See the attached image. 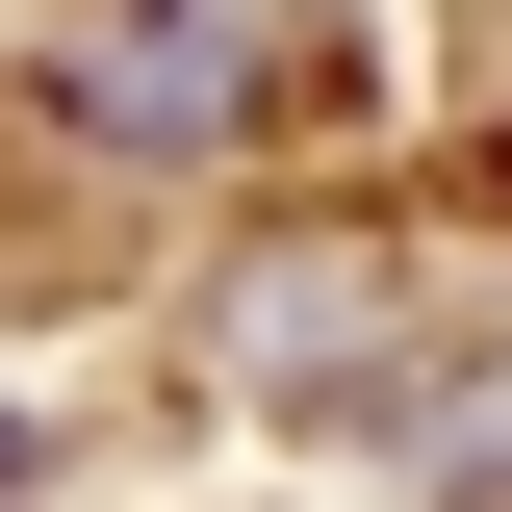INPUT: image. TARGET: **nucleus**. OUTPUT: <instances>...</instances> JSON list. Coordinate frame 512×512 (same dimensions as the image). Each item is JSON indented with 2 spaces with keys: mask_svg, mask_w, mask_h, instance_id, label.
<instances>
[{
  "mask_svg": "<svg viewBox=\"0 0 512 512\" xmlns=\"http://www.w3.org/2000/svg\"><path fill=\"white\" fill-rule=\"evenodd\" d=\"M52 103H77V128H128V154H205V128H256V52H205V26H154V0H77Z\"/></svg>",
  "mask_w": 512,
  "mask_h": 512,
  "instance_id": "1",
  "label": "nucleus"
},
{
  "mask_svg": "<svg viewBox=\"0 0 512 512\" xmlns=\"http://www.w3.org/2000/svg\"><path fill=\"white\" fill-rule=\"evenodd\" d=\"M384 333H410V282H384V256H256L205 359H231V384H333V359H384Z\"/></svg>",
  "mask_w": 512,
  "mask_h": 512,
  "instance_id": "2",
  "label": "nucleus"
},
{
  "mask_svg": "<svg viewBox=\"0 0 512 512\" xmlns=\"http://www.w3.org/2000/svg\"><path fill=\"white\" fill-rule=\"evenodd\" d=\"M0 512H26V436H0Z\"/></svg>",
  "mask_w": 512,
  "mask_h": 512,
  "instance_id": "3",
  "label": "nucleus"
}]
</instances>
